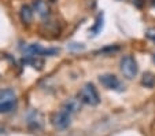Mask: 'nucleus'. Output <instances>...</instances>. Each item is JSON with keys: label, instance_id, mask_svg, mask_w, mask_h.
<instances>
[{"label": "nucleus", "instance_id": "f257e3e1", "mask_svg": "<svg viewBox=\"0 0 155 136\" xmlns=\"http://www.w3.org/2000/svg\"><path fill=\"white\" fill-rule=\"evenodd\" d=\"M78 99L80 102L89 106H97L100 103V96L94 84H85L78 94Z\"/></svg>", "mask_w": 155, "mask_h": 136}, {"label": "nucleus", "instance_id": "f03ea898", "mask_svg": "<svg viewBox=\"0 0 155 136\" xmlns=\"http://www.w3.org/2000/svg\"><path fill=\"white\" fill-rule=\"evenodd\" d=\"M17 107V95L12 89H0V113L6 114Z\"/></svg>", "mask_w": 155, "mask_h": 136}, {"label": "nucleus", "instance_id": "7ed1b4c3", "mask_svg": "<svg viewBox=\"0 0 155 136\" xmlns=\"http://www.w3.org/2000/svg\"><path fill=\"white\" fill-rule=\"evenodd\" d=\"M121 71H122L124 77H126L128 80H132L133 77H136L139 71V66L136 59L132 55H126L121 59Z\"/></svg>", "mask_w": 155, "mask_h": 136}, {"label": "nucleus", "instance_id": "20e7f679", "mask_svg": "<svg viewBox=\"0 0 155 136\" xmlns=\"http://www.w3.org/2000/svg\"><path fill=\"white\" fill-rule=\"evenodd\" d=\"M24 52L26 54V56H52L56 55L59 52L56 48H43L40 44H29L26 47H24Z\"/></svg>", "mask_w": 155, "mask_h": 136}, {"label": "nucleus", "instance_id": "39448f33", "mask_svg": "<svg viewBox=\"0 0 155 136\" xmlns=\"http://www.w3.org/2000/svg\"><path fill=\"white\" fill-rule=\"evenodd\" d=\"M99 81L104 88L113 89V91H122V85L121 81L118 80V77L114 74H103L99 77Z\"/></svg>", "mask_w": 155, "mask_h": 136}, {"label": "nucleus", "instance_id": "423d86ee", "mask_svg": "<svg viewBox=\"0 0 155 136\" xmlns=\"http://www.w3.org/2000/svg\"><path fill=\"white\" fill-rule=\"evenodd\" d=\"M70 124V113L66 111L64 109H62L61 111L55 113L52 117V125L58 129H64L68 128Z\"/></svg>", "mask_w": 155, "mask_h": 136}, {"label": "nucleus", "instance_id": "0eeeda50", "mask_svg": "<svg viewBox=\"0 0 155 136\" xmlns=\"http://www.w3.org/2000/svg\"><path fill=\"white\" fill-rule=\"evenodd\" d=\"M33 6H35L36 11H37V14L40 15V17L45 18L48 15V7H47V3H45V2H43V0H35Z\"/></svg>", "mask_w": 155, "mask_h": 136}, {"label": "nucleus", "instance_id": "6e6552de", "mask_svg": "<svg viewBox=\"0 0 155 136\" xmlns=\"http://www.w3.org/2000/svg\"><path fill=\"white\" fill-rule=\"evenodd\" d=\"M21 19H22V22L24 24H30L33 19V11L32 8H30L29 6H22V8H21Z\"/></svg>", "mask_w": 155, "mask_h": 136}, {"label": "nucleus", "instance_id": "1a4fd4ad", "mask_svg": "<svg viewBox=\"0 0 155 136\" xmlns=\"http://www.w3.org/2000/svg\"><path fill=\"white\" fill-rule=\"evenodd\" d=\"M102 28H103V14H99L97 15V18H96V22H95V25L89 29V33H91L92 36H96L97 33L102 30Z\"/></svg>", "mask_w": 155, "mask_h": 136}, {"label": "nucleus", "instance_id": "9d476101", "mask_svg": "<svg viewBox=\"0 0 155 136\" xmlns=\"http://www.w3.org/2000/svg\"><path fill=\"white\" fill-rule=\"evenodd\" d=\"M141 84L146 85L147 88H152L155 85V76L152 73H144L143 80H141Z\"/></svg>", "mask_w": 155, "mask_h": 136}, {"label": "nucleus", "instance_id": "9b49d317", "mask_svg": "<svg viewBox=\"0 0 155 136\" xmlns=\"http://www.w3.org/2000/svg\"><path fill=\"white\" fill-rule=\"evenodd\" d=\"M63 109L71 114V113H76L77 110L80 109V104H78V102H77V101H69L68 103H64Z\"/></svg>", "mask_w": 155, "mask_h": 136}, {"label": "nucleus", "instance_id": "f8f14e48", "mask_svg": "<svg viewBox=\"0 0 155 136\" xmlns=\"http://www.w3.org/2000/svg\"><path fill=\"white\" fill-rule=\"evenodd\" d=\"M147 37L151 38V40H154V41H155V30L154 29H150L148 32H147Z\"/></svg>", "mask_w": 155, "mask_h": 136}, {"label": "nucleus", "instance_id": "ddd939ff", "mask_svg": "<svg viewBox=\"0 0 155 136\" xmlns=\"http://www.w3.org/2000/svg\"><path fill=\"white\" fill-rule=\"evenodd\" d=\"M150 3H151V6L155 7V0H150Z\"/></svg>", "mask_w": 155, "mask_h": 136}, {"label": "nucleus", "instance_id": "4468645a", "mask_svg": "<svg viewBox=\"0 0 155 136\" xmlns=\"http://www.w3.org/2000/svg\"><path fill=\"white\" fill-rule=\"evenodd\" d=\"M152 59H154V62H155V54H154V55H152Z\"/></svg>", "mask_w": 155, "mask_h": 136}]
</instances>
